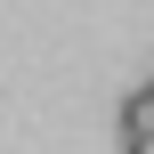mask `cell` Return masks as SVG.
Wrapping results in <instances>:
<instances>
[{
    "label": "cell",
    "mask_w": 154,
    "mask_h": 154,
    "mask_svg": "<svg viewBox=\"0 0 154 154\" xmlns=\"http://www.w3.org/2000/svg\"><path fill=\"white\" fill-rule=\"evenodd\" d=\"M146 89H154V81H146Z\"/></svg>",
    "instance_id": "obj_3"
},
{
    "label": "cell",
    "mask_w": 154,
    "mask_h": 154,
    "mask_svg": "<svg viewBox=\"0 0 154 154\" xmlns=\"http://www.w3.org/2000/svg\"><path fill=\"white\" fill-rule=\"evenodd\" d=\"M122 154H154V138H130V146H122Z\"/></svg>",
    "instance_id": "obj_2"
},
{
    "label": "cell",
    "mask_w": 154,
    "mask_h": 154,
    "mask_svg": "<svg viewBox=\"0 0 154 154\" xmlns=\"http://www.w3.org/2000/svg\"><path fill=\"white\" fill-rule=\"evenodd\" d=\"M130 138H154V89H130L122 97V146Z\"/></svg>",
    "instance_id": "obj_1"
}]
</instances>
